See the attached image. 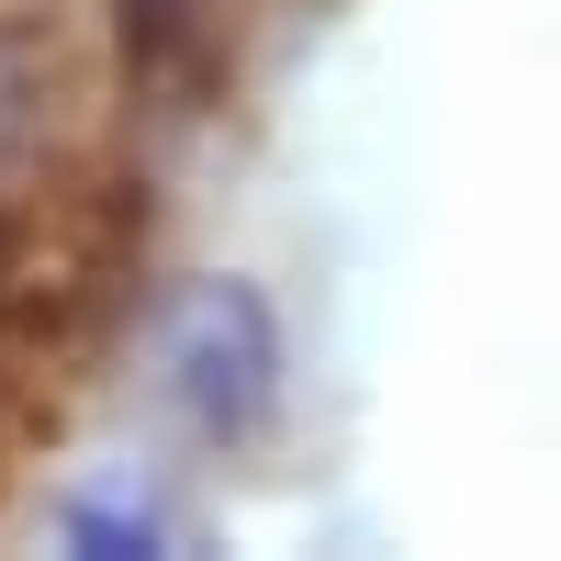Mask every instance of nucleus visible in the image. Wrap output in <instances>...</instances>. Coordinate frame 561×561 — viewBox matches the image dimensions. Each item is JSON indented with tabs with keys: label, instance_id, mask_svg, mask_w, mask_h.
<instances>
[{
	"label": "nucleus",
	"instance_id": "obj_1",
	"mask_svg": "<svg viewBox=\"0 0 561 561\" xmlns=\"http://www.w3.org/2000/svg\"><path fill=\"white\" fill-rule=\"evenodd\" d=\"M158 382H169V404L192 415L203 438H259L270 404H280V337H270V304L237 293V280L180 293L169 325H158Z\"/></svg>",
	"mask_w": 561,
	"mask_h": 561
},
{
	"label": "nucleus",
	"instance_id": "obj_3",
	"mask_svg": "<svg viewBox=\"0 0 561 561\" xmlns=\"http://www.w3.org/2000/svg\"><path fill=\"white\" fill-rule=\"evenodd\" d=\"M45 113H57V45L34 23H0V180L45 147Z\"/></svg>",
	"mask_w": 561,
	"mask_h": 561
},
{
	"label": "nucleus",
	"instance_id": "obj_2",
	"mask_svg": "<svg viewBox=\"0 0 561 561\" xmlns=\"http://www.w3.org/2000/svg\"><path fill=\"white\" fill-rule=\"evenodd\" d=\"M124 23V79H147V102L192 113L225 68V0H113Z\"/></svg>",
	"mask_w": 561,
	"mask_h": 561
}]
</instances>
